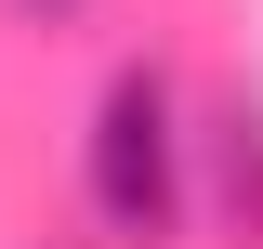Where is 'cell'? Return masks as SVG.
I'll list each match as a JSON object with an SVG mask.
<instances>
[{"instance_id":"3","label":"cell","mask_w":263,"mask_h":249,"mask_svg":"<svg viewBox=\"0 0 263 249\" xmlns=\"http://www.w3.org/2000/svg\"><path fill=\"white\" fill-rule=\"evenodd\" d=\"M27 13H79V0H27Z\"/></svg>"},{"instance_id":"1","label":"cell","mask_w":263,"mask_h":249,"mask_svg":"<svg viewBox=\"0 0 263 249\" xmlns=\"http://www.w3.org/2000/svg\"><path fill=\"white\" fill-rule=\"evenodd\" d=\"M79 197L119 249H171L184 236V105H171L158 66H119L92 92V131H79Z\"/></svg>"},{"instance_id":"2","label":"cell","mask_w":263,"mask_h":249,"mask_svg":"<svg viewBox=\"0 0 263 249\" xmlns=\"http://www.w3.org/2000/svg\"><path fill=\"white\" fill-rule=\"evenodd\" d=\"M224 171H237V223L263 236V118L250 105H224Z\"/></svg>"}]
</instances>
